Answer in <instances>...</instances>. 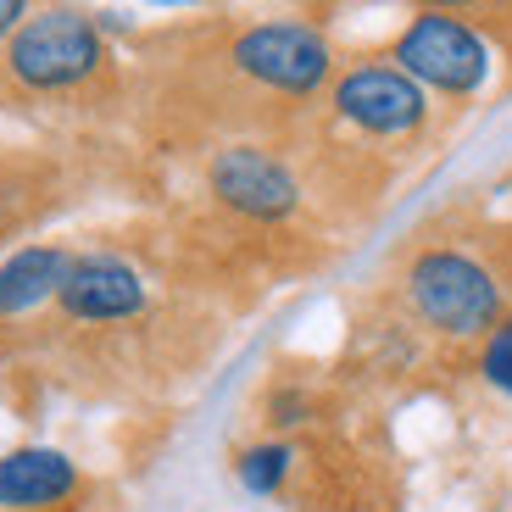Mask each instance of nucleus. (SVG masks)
<instances>
[{"label": "nucleus", "instance_id": "obj_1", "mask_svg": "<svg viewBox=\"0 0 512 512\" xmlns=\"http://www.w3.org/2000/svg\"><path fill=\"white\" fill-rule=\"evenodd\" d=\"M401 307L440 340H490L507 318V279L474 245H418L401 268Z\"/></svg>", "mask_w": 512, "mask_h": 512}, {"label": "nucleus", "instance_id": "obj_2", "mask_svg": "<svg viewBox=\"0 0 512 512\" xmlns=\"http://www.w3.org/2000/svg\"><path fill=\"white\" fill-rule=\"evenodd\" d=\"M6 78L28 95H62L90 84L106 67V39L101 23L90 12H73V6H51V12H28L23 28L6 39V56H0Z\"/></svg>", "mask_w": 512, "mask_h": 512}, {"label": "nucleus", "instance_id": "obj_3", "mask_svg": "<svg viewBox=\"0 0 512 512\" xmlns=\"http://www.w3.org/2000/svg\"><path fill=\"white\" fill-rule=\"evenodd\" d=\"M390 62L418 84L423 95H451V101H468V95L485 90L490 78V45L474 23H462L457 12H418L407 28L396 34V51Z\"/></svg>", "mask_w": 512, "mask_h": 512}, {"label": "nucleus", "instance_id": "obj_4", "mask_svg": "<svg viewBox=\"0 0 512 512\" xmlns=\"http://www.w3.org/2000/svg\"><path fill=\"white\" fill-rule=\"evenodd\" d=\"M229 62L240 78H251L256 90L268 95H290V101H307L334 78V51L329 39L312 23H295V17H279V23H251L234 34Z\"/></svg>", "mask_w": 512, "mask_h": 512}, {"label": "nucleus", "instance_id": "obj_5", "mask_svg": "<svg viewBox=\"0 0 512 512\" xmlns=\"http://www.w3.org/2000/svg\"><path fill=\"white\" fill-rule=\"evenodd\" d=\"M334 117L368 140H412L429 123V95L396 62H357L334 78Z\"/></svg>", "mask_w": 512, "mask_h": 512}, {"label": "nucleus", "instance_id": "obj_6", "mask_svg": "<svg viewBox=\"0 0 512 512\" xmlns=\"http://www.w3.org/2000/svg\"><path fill=\"white\" fill-rule=\"evenodd\" d=\"M206 190L251 223H284L301 206V184H295L290 162L279 151H262V145H223V151H212Z\"/></svg>", "mask_w": 512, "mask_h": 512}, {"label": "nucleus", "instance_id": "obj_7", "mask_svg": "<svg viewBox=\"0 0 512 512\" xmlns=\"http://www.w3.org/2000/svg\"><path fill=\"white\" fill-rule=\"evenodd\" d=\"M145 301H151V290H145L140 268L112 251L73 256V273H67L62 295H56V307L73 323H128L145 312Z\"/></svg>", "mask_w": 512, "mask_h": 512}, {"label": "nucleus", "instance_id": "obj_8", "mask_svg": "<svg viewBox=\"0 0 512 512\" xmlns=\"http://www.w3.org/2000/svg\"><path fill=\"white\" fill-rule=\"evenodd\" d=\"M78 490V468L73 457L51 446H23L0 457V507L34 512V507H56Z\"/></svg>", "mask_w": 512, "mask_h": 512}, {"label": "nucleus", "instance_id": "obj_9", "mask_svg": "<svg viewBox=\"0 0 512 512\" xmlns=\"http://www.w3.org/2000/svg\"><path fill=\"white\" fill-rule=\"evenodd\" d=\"M73 273V251L67 245H23L0 262V318H23V312L56 301Z\"/></svg>", "mask_w": 512, "mask_h": 512}, {"label": "nucleus", "instance_id": "obj_10", "mask_svg": "<svg viewBox=\"0 0 512 512\" xmlns=\"http://www.w3.org/2000/svg\"><path fill=\"white\" fill-rule=\"evenodd\" d=\"M290 462H295V451L284 446V440H262V446H251L234 462V474H240V485L251 490V496H279L284 479H290Z\"/></svg>", "mask_w": 512, "mask_h": 512}, {"label": "nucleus", "instance_id": "obj_11", "mask_svg": "<svg viewBox=\"0 0 512 512\" xmlns=\"http://www.w3.org/2000/svg\"><path fill=\"white\" fill-rule=\"evenodd\" d=\"M479 373H485L490 390H501V396H512V312L496 323V334L485 340V351H479Z\"/></svg>", "mask_w": 512, "mask_h": 512}, {"label": "nucleus", "instance_id": "obj_12", "mask_svg": "<svg viewBox=\"0 0 512 512\" xmlns=\"http://www.w3.org/2000/svg\"><path fill=\"white\" fill-rule=\"evenodd\" d=\"M23 17H28L23 0H0V39H12L17 28H23Z\"/></svg>", "mask_w": 512, "mask_h": 512}]
</instances>
